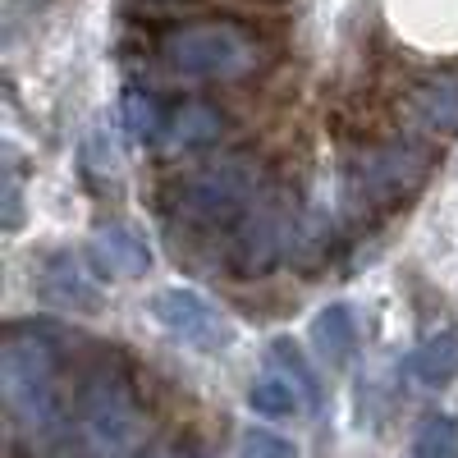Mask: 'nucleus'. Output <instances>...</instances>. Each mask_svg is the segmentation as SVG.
Masks as SVG:
<instances>
[{
  "mask_svg": "<svg viewBox=\"0 0 458 458\" xmlns=\"http://www.w3.org/2000/svg\"><path fill=\"white\" fill-rule=\"evenodd\" d=\"M422 179H427V151L422 147H376L353 161L349 193L367 207H394Z\"/></svg>",
  "mask_w": 458,
  "mask_h": 458,
  "instance_id": "nucleus-5",
  "label": "nucleus"
},
{
  "mask_svg": "<svg viewBox=\"0 0 458 458\" xmlns=\"http://www.w3.org/2000/svg\"><path fill=\"white\" fill-rule=\"evenodd\" d=\"M120 120H124V133L133 142H161L165 138V124H170V110L161 106L157 92L129 83L124 97H120Z\"/></svg>",
  "mask_w": 458,
  "mask_h": 458,
  "instance_id": "nucleus-13",
  "label": "nucleus"
},
{
  "mask_svg": "<svg viewBox=\"0 0 458 458\" xmlns=\"http://www.w3.org/2000/svg\"><path fill=\"white\" fill-rule=\"evenodd\" d=\"M261 193V170L248 157H225L216 165H202L174 183V211L193 229H234Z\"/></svg>",
  "mask_w": 458,
  "mask_h": 458,
  "instance_id": "nucleus-2",
  "label": "nucleus"
},
{
  "mask_svg": "<svg viewBox=\"0 0 458 458\" xmlns=\"http://www.w3.org/2000/svg\"><path fill=\"white\" fill-rule=\"evenodd\" d=\"M289 248V220L280 211V202L257 198V207L229 229L225 243V261L234 276H266L280 261V252Z\"/></svg>",
  "mask_w": 458,
  "mask_h": 458,
  "instance_id": "nucleus-7",
  "label": "nucleus"
},
{
  "mask_svg": "<svg viewBox=\"0 0 458 458\" xmlns=\"http://www.w3.org/2000/svg\"><path fill=\"white\" fill-rule=\"evenodd\" d=\"M92 261L114 280H133L151 271V243L142 229L124 225V220H106L92 234Z\"/></svg>",
  "mask_w": 458,
  "mask_h": 458,
  "instance_id": "nucleus-8",
  "label": "nucleus"
},
{
  "mask_svg": "<svg viewBox=\"0 0 458 458\" xmlns=\"http://www.w3.org/2000/svg\"><path fill=\"white\" fill-rule=\"evenodd\" d=\"M37 293L47 308H69V312H101V289L88 280V271L69 252H55L47 271L37 276Z\"/></svg>",
  "mask_w": 458,
  "mask_h": 458,
  "instance_id": "nucleus-9",
  "label": "nucleus"
},
{
  "mask_svg": "<svg viewBox=\"0 0 458 458\" xmlns=\"http://www.w3.org/2000/svg\"><path fill=\"white\" fill-rule=\"evenodd\" d=\"M220 138V110H211L207 101H183L170 110V124H165V147L170 151H193Z\"/></svg>",
  "mask_w": 458,
  "mask_h": 458,
  "instance_id": "nucleus-12",
  "label": "nucleus"
},
{
  "mask_svg": "<svg viewBox=\"0 0 458 458\" xmlns=\"http://www.w3.org/2000/svg\"><path fill=\"white\" fill-rule=\"evenodd\" d=\"M0 380H5V408L23 431H55L64 417L60 399V349L47 330L14 326L0 349Z\"/></svg>",
  "mask_w": 458,
  "mask_h": 458,
  "instance_id": "nucleus-1",
  "label": "nucleus"
},
{
  "mask_svg": "<svg viewBox=\"0 0 458 458\" xmlns=\"http://www.w3.org/2000/svg\"><path fill=\"white\" fill-rule=\"evenodd\" d=\"M408 376L422 380V386H436V390L449 386L458 376V330H436L417 344L408 358Z\"/></svg>",
  "mask_w": 458,
  "mask_h": 458,
  "instance_id": "nucleus-11",
  "label": "nucleus"
},
{
  "mask_svg": "<svg viewBox=\"0 0 458 458\" xmlns=\"http://www.w3.org/2000/svg\"><path fill=\"white\" fill-rule=\"evenodd\" d=\"M79 440L92 458H124L138 445V399L120 376L97 371L79 394Z\"/></svg>",
  "mask_w": 458,
  "mask_h": 458,
  "instance_id": "nucleus-4",
  "label": "nucleus"
},
{
  "mask_svg": "<svg viewBox=\"0 0 458 458\" xmlns=\"http://www.w3.org/2000/svg\"><path fill=\"white\" fill-rule=\"evenodd\" d=\"M5 225L10 229L19 225V183L14 179H5Z\"/></svg>",
  "mask_w": 458,
  "mask_h": 458,
  "instance_id": "nucleus-19",
  "label": "nucleus"
},
{
  "mask_svg": "<svg viewBox=\"0 0 458 458\" xmlns=\"http://www.w3.org/2000/svg\"><path fill=\"white\" fill-rule=\"evenodd\" d=\"M298 390L289 386L284 376H266V380H257V386L248 390V403H252V412H261V417H284V412H293L298 408Z\"/></svg>",
  "mask_w": 458,
  "mask_h": 458,
  "instance_id": "nucleus-17",
  "label": "nucleus"
},
{
  "mask_svg": "<svg viewBox=\"0 0 458 458\" xmlns=\"http://www.w3.org/2000/svg\"><path fill=\"white\" fill-rule=\"evenodd\" d=\"M239 458H298V449L284 436H276V431L248 427L243 440H239Z\"/></svg>",
  "mask_w": 458,
  "mask_h": 458,
  "instance_id": "nucleus-18",
  "label": "nucleus"
},
{
  "mask_svg": "<svg viewBox=\"0 0 458 458\" xmlns=\"http://www.w3.org/2000/svg\"><path fill=\"white\" fill-rule=\"evenodd\" d=\"M408 110H412L417 124L440 129V133H458V79H436V83L412 88Z\"/></svg>",
  "mask_w": 458,
  "mask_h": 458,
  "instance_id": "nucleus-14",
  "label": "nucleus"
},
{
  "mask_svg": "<svg viewBox=\"0 0 458 458\" xmlns=\"http://www.w3.org/2000/svg\"><path fill=\"white\" fill-rule=\"evenodd\" d=\"M161 60L165 69L183 73V79H211V83H229L243 79L257 64V42L239 28V23H183L174 32L161 37Z\"/></svg>",
  "mask_w": 458,
  "mask_h": 458,
  "instance_id": "nucleus-3",
  "label": "nucleus"
},
{
  "mask_svg": "<svg viewBox=\"0 0 458 458\" xmlns=\"http://www.w3.org/2000/svg\"><path fill=\"white\" fill-rule=\"evenodd\" d=\"M312 344L326 367H349L353 353H358V321H353V308L344 302H330L326 312H317L312 321Z\"/></svg>",
  "mask_w": 458,
  "mask_h": 458,
  "instance_id": "nucleus-10",
  "label": "nucleus"
},
{
  "mask_svg": "<svg viewBox=\"0 0 458 458\" xmlns=\"http://www.w3.org/2000/svg\"><path fill=\"white\" fill-rule=\"evenodd\" d=\"M151 317L202 353H220L234 344V321H229L211 298H202L198 289H161L151 298Z\"/></svg>",
  "mask_w": 458,
  "mask_h": 458,
  "instance_id": "nucleus-6",
  "label": "nucleus"
},
{
  "mask_svg": "<svg viewBox=\"0 0 458 458\" xmlns=\"http://www.w3.org/2000/svg\"><path fill=\"white\" fill-rule=\"evenodd\" d=\"M417 458H458V422L449 412H427L412 431Z\"/></svg>",
  "mask_w": 458,
  "mask_h": 458,
  "instance_id": "nucleus-16",
  "label": "nucleus"
},
{
  "mask_svg": "<svg viewBox=\"0 0 458 458\" xmlns=\"http://www.w3.org/2000/svg\"><path fill=\"white\" fill-rule=\"evenodd\" d=\"M266 362H271L289 386L302 394L308 408H321V380H317V367L308 362V353L298 349L293 339H271V349H266Z\"/></svg>",
  "mask_w": 458,
  "mask_h": 458,
  "instance_id": "nucleus-15",
  "label": "nucleus"
}]
</instances>
